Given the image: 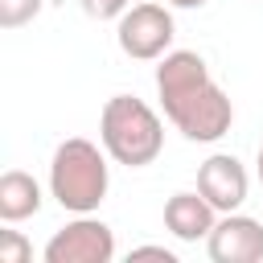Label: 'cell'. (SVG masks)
I'll return each mask as SVG.
<instances>
[{
  "label": "cell",
  "instance_id": "10",
  "mask_svg": "<svg viewBox=\"0 0 263 263\" xmlns=\"http://www.w3.org/2000/svg\"><path fill=\"white\" fill-rule=\"evenodd\" d=\"M45 0H0V29H21L41 12Z\"/></svg>",
  "mask_w": 263,
  "mask_h": 263
},
{
  "label": "cell",
  "instance_id": "4",
  "mask_svg": "<svg viewBox=\"0 0 263 263\" xmlns=\"http://www.w3.org/2000/svg\"><path fill=\"white\" fill-rule=\"evenodd\" d=\"M173 37H177V25H173L168 4H152V0L132 4V8L119 16V25H115L119 49H123L127 58H136V62H156V58H164L168 45H173Z\"/></svg>",
  "mask_w": 263,
  "mask_h": 263
},
{
  "label": "cell",
  "instance_id": "8",
  "mask_svg": "<svg viewBox=\"0 0 263 263\" xmlns=\"http://www.w3.org/2000/svg\"><path fill=\"white\" fill-rule=\"evenodd\" d=\"M218 222V210L205 201V193H173L164 201V230L181 242H197V238H210Z\"/></svg>",
  "mask_w": 263,
  "mask_h": 263
},
{
  "label": "cell",
  "instance_id": "12",
  "mask_svg": "<svg viewBox=\"0 0 263 263\" xmlns=\"http://www.w3.org/2000/svg\"><path fill=\"white\" fill-rule=\"evenodd\" d=\"M78 4H82V12L95 16V21H111V16L119 21V16L132 8V0H78Z\"/></svg>",
  "mask_w": 263,
  "mask_h": 263
},
{
  "label": "cell",
  "instance_id": "9",
  "mask_svg": "<svg viewBox=\"0 0 263 263\" xmlns=\"http://www.w3.org/2000/svg\"><path fill=\"white\" fill-rule=\"evenodd\" d=\"M41 210V185L37 177H29L25 168H8L0 177V218L12 226V222H25Z\"/></svg>",
  "mask_w": 263,
  "mask_h": 263
},
{
  "label": "cell",
  "instance_id": "11",
  "mask_svg": "<svg viewBox=\"0 0 263 263\" xmlns=\"http://www.w3.org/2000/svg\"><path fill=\"white\" fill-rule=\"evenodd\" d=\"M33 247L21 230H0V263H29Z\"/></svg>",
  "mask_w": 263,
  "mask_h": 263
},
{
  "label": "cell",
  "instance_id": "15",
  "mask_svg": "<svg viewBox=\"0 0 263 263\" xmlns=\"http://www.w3.org/2000/svg\"><path fill=\"white\" fill-rule=\"evenodd\" d=\"M255 173H259V185H263V148H259V160H255Z\"/></svg>",
  "mask_w": 263,
  "mask_h": 263
},
{
  "label": "cell",
  "instance_id": "14",
  "mask_svg": "<svg viewBox=\"0 0 263 263\" xmlns=\"http://www.w3.org/2000/svg\"><path fill=\"white\" fill-rule=\"evenodd\" d=\"M164 4H168V8H201L205 0H164Z\"/></svg>",
  "mask_w": 263,
  "mask_h": 263
},
{
  "label": "cell",
  "instance_id": "13",
  "mask_svg": "<svg viewBox=\"0 0 263 263\" xmlns=\"http://www.w3.org/2000/svg\"><path fill=\"white\" fill-rule=\"evenodd\" d=\"M127 259H160V263H177V255H173L168 247H152V242L132 247V255H127Z\"/></svg>",
  "mask_w": 263,
  "mask_h": 263
},
{
  "label": "cell",
  "instance_id": "6",
  "mask_svg": "<svg viewBox=\"0 0 263 263\" xmlns=\"http://www.w3.org/2000/svg\"><path fill=\"white\" fill-rule=\"evenodd\" d=\"M214 263H259L263 259V222L247 214H222L205 238Z\"/></svg>",
  "mask_w": 263,
  "mask_h": 263
},
{
  "label": "cell",
  "instance_id": "7",
  "mask_svg": "<svg viewBox=\"0 0 263 263\" xmlns=\"http://www.w3.org/2000/svg\"><path fill=\"white\" fill-rule=\"evenodd\" d=\"M197 189L205 193V201H210L218 214H234V210L247 201L251 177H247V168H242L238 156L214 152V156L201 160V168H197Z\"/></svg>",
  "mask_w": 263,
  "mask_h": 263
},
{
  "label": "cell",
  "instance_id": "3",
  "mask_svg": "<svg viewBox=\"0 0 263 263\" xmlns=\"http://www.w3.org/2000/svg\"><path fill=\"white\" fill-rule=\"evenodd\" d=\"M99 140H103V148L115 164L144 168L164 148V123L144 99L111 95L103 103V115H99Z\"/></svg>",
  "mask_w": 263,
  "mask_h": 263
},
{
  "label": "cell",
  "instance_id": "1",
  "mask_svg": "<svg viewBox=\"0 0 263 263\" xmlns=\"http://www.w3.org/2000/svg\"><path fill=\"white\" fill-rule=\"evenodd\" d=\"M156 95H160V107H164L168 123L193 144H214L234 123V103L210 78L205 58L193 53V49H168L160 58Z\"/></svg>",
  "mask_w": 263,
  "mask_h": 263
},
{
  "label": "cell",
  "instance_id": "2",
  "mask_svg": "<svg viewBox=\"0 0 263 263\" xmlns=\"http://www.w3.org/2000/svg\"><path fill=\"white\" fill-rule=\"evenodd\" d=\"M111 185V168H107V148L70 136L53 148L49 160V193L62 210L70 214H95L107 197Z\"/></svg>",
  "mask_w": 263,
  "mask_h": 263
},
{
  "label": "cell",
  "instance_id": "5",
  "mask_svg": "<svg viewBox=\"0 0 263 263\" xmlns=\"http://www.w3.org/2000/svg\"><path fill=\"white\" fill-rule=\"evenodd\" d=\"M115 259V234L107 222L78 214L45 242V263H111Z\"/></svg>",
  "mask_w": 263,
  "mask_h": 263
}]
</instances>
